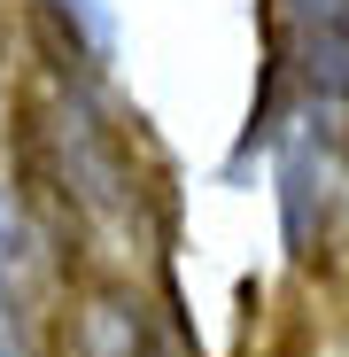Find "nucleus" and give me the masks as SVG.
<instances>
[{
    "label": "nucleus",
    "mask_w": 349,
    "mask_h": 357,
    "mask_svg": "<svg viewBox=\"0 0 349 357\" xmlns=\"http://www.w3.org/2000/svg\"><path fill=\"white\" fill-rule=\"evenodd\" d=\"M54 148H63V178L78 187V202L93 218H132V171H125V148H116V132L101 125V109L86 93H63V109H54Z\"/></svg>",
    "instance_id": "1"
},
{
    "label": "nucleus",
    "mask_w": 349,
    "mask_h": 357,
    "mask_svg": "<svg viewBox=\"0 0 349 357\" xmlns=\"http://www.w3.org/2000/svg\"><path fill=\"white\" fill-rule=\"evenodd\" d=\"M326 140H349V0H279Z\"/></svg>",
    "instance_id": "2"
},
{
    "label": "nucleus",
    "mask_w": 349,
    "mask_h": 357,
    "mask_svg": "<svg viewBox=\"0 0 349 357\" xmlns=\"http://www.w3.org/2000/svg\"><path fill=\"white\" fill-rule=\"evenodd\" d=\"M86 357H171L155 342V326L140 319V303H125V295H101L93 319H86Z\"/></svg>",
    "instance_id": "3"
},
{
    "label": "nucleus",
    "mask_w": 349,
    "mask_h": 357,
    "mask_svg": "<svg viewBox=\"0 0 349 357\" xmlns=\"http://www.w3.org/2000/svg\"><path fill=\"white\" fill-rule=\"evenodd\" d=\"M31 257H39V233H31V218H24V202L8 195V187H0V280H24L31 272Z\"/></svg>",
    "instance_id": "4"
},
{
    "label": "nucleus",
    "mask_w": 349,
    "mask_h": 357,
    "mask_svg": "<svg viewBox=\"0 0 349 357\" xmlns=\"http://www.w3.org/2000/svg\"><path fill=\"white\" fill-rule=\"evenodd\" d=\"M54 8H63V24H70V47H93V54H109V47H116L101 0H54Z\"/></svg>",
    "instance_id": "5"
},
{
    "label": "nucleus",
    "mask_w": 349,
    "mask_h": 357,
    "mask_svg": "<svg viewBox=\"0 0 349 357\" xmlns=\"http://www.w3.org/2000/svg\"><path fill=\"white\" fill-rule=\"evenodd\" d=\"M0 357H24V334H16V311H8V280H0Z\"/></svg>",
    "instance_id": "6"
}]
</instances>
